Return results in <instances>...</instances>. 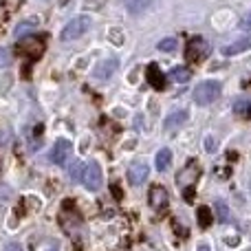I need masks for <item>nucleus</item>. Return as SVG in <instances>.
Segmentation results:
<instances>
[{"instance_id": "22", "label": "nucleus", "mask_w": 251, "mask_h": 251, "mask_svg": "<svg viewBox=\"0 0 251 251\" xmlns=\"http://www.w3.org/2000/svg\"><path fill=\"white\" fill-rule=\"evenodd\" d=\"M249 106H251V104H249L247 100H238V101L234 104V113H236V115H247Z\"/></svg>"}, {"instance_id": "31", "label": "nucleus", "mask_w": 251, "mask_h": 251, "mask_svg": "<svg viewBox=\"0 0 251 251\" xmlns=\"http://www.w3.org/2000/svg\"><path fill=\"white\" fill-rule=\"evenodd\" d=\"M199 251H212V247L207 243H203V245H199Z\"/></svg>"}, {"instance_id": "9", "label": "nucleus", "mask_w": 251, "mask_h": 251, "mask_svg": "<svg viewBox=\"0 0 251 251\" xmlns=\"http://www.w3.org/2000/svg\"><path fill=\"white\" fill-rule=\"evenodd\" d=\"M148 201H150V207L154 209V212H161V209H165V207H168V192H165V187H161V185L150 187Z\"/></svg>"}, {"instance_id": "35", "label": "nucleus", "mask_w": 251, "mask_h": 251, "mask_svg": "<svg viewBox=\"0 0 251 251\" xmlns=\"http://www.w3.org/2000/svg\"><path fill=\"white\" fill-rule=\"evenodd\" d=\"M62 2H66V0H62Z\"/></svg>"}, {"instance_id": "33", "label": "nucleus", "mask_w": 251, "mask_h": 251, "mask_svg": "<svg viewBox=\"0 0 251 251\" xmlns=\"http://www.w3.org/2000/svg\"><path fill=\"white\" fill-rule=\"evenodd\" d=\"M245 117H249V119H251V106H249V110H247V115H245Z\"/></svg>"}, {"instance_id": "14", "label": "nucleus", "mask_w": 251, "mask_h": 251, "mask_svg": "<svg viewBox=\"0 0 251 251\" xmlns=\"http://www.w3.org/2000/svg\"><path fill=\"white\" fill-rule=\"evenodd\" d=\"M170 163H172V150H170V148H161L154 156V168L159 170V172H165V170L170 168Z\"/></svg>"}, {"instance_id": "28", "label": "nucleus", "mask_w": 251, "mask_h": 251, "mask_svg": "<svg viewBox=\"0 0 251 251\" xmlns=\"http://www.w3.org/2000/svg\"><path fill=\"white\" fill-rule=\"evenodd\" d=\"M110 40H113V42H117V44H122V33H117V31H110Z\"/></svg>"}, {"instance_id": "3", "label": "nucleus", "mask_w": 251, "mask_h": 251, "mask_svg": "<svg viewBox=\"0 0 251 251\" xmlns=\"http://www.w3.org/2000/svg\"><path fill=\"white\" fill-rule=\"evenodd\" d=\"M101 181H104V174H101L100 163L97 161H88L86 168H84V176H82L84 187L91 192H97L101 187Z\"/></svg>"}, {"instance_id": "13", "label": "nucleus", "mask_w": 251, "mask_h": 251, "mask_svg": "<svg viewBox=\"0 0 251 251\" xmlns=\"http://www.w3.org/2000/svg\"><path fill=\"white\" fill-rule=\"evenodd\" d=\"M148 174H150V170H148L146 163H134V165H130V170H128V181L132 183V185H141L148 178Z\"/></svg>"}, {"instance_id": "34", "label": "nucleus", "mask_w": 251, "mask_h": 251, "mask_svg": "<svg viewBox=\"0 0 251 251\" xmlns=\"http://www.w3.org/2000/svg\"><path fill=\"white\" fill-rule=\"evenodd\" d=\"M245 251H251V249H245Z\"/></svg>"}, {"instance_id": "19", "label": "nucleus", "mask_w": 251, "mask_h": 251, "mask_svg": "<svg viewBox=\"0 0 251 251\" xmlns=\"http://www.w3.org/2000/svg\"><path fill=\"white\" fill-rule=\"evenodd\" d=\"M84 168H86L84 163H79V161H73V163H71V168H69V176L73 178V181H82Z\"/></svg>"}, {"instance_id": "30", "label": "nucleus", "mask_w": 251, "mask_h": 251, "mask_svg": "<svg viewBox=\"0 0 251 251\" xmlns=\"http://www.w3.org/2000/svg\"><path fill=\"white\" fill-rule=\"evenodd\" d=\"M4 251H25V249H22V247H20V245L11 243V245H7V249H4Z\"/></svg>"}, {"instance_id": "23", "label": "nucleus", "mask_w": 251, "mask_h": 251, "mask_svg": "<svg viewBox=\"0 0 251 251\" xmlns=\"http://www.w3.org/2000/svg\"><path fill=\"white\" fill-rule=\"evenodd\" d=\"M9 64H11V51L0 47V69H4V66H9Z\"/></svg>"}, {"instance_id": "8", "label": "nucleus", "mask_w": 251, "mask_h": 251, "mask_svg": "<svg viewBox=\"0 0 251 251\" xmlns=\"http://www.w3.org/2000/svg\"><path fill=\"white\" fill-rule=\"evenodd\" d=\"M199 176H201V170H199V165H196V161H190V163L176 174V183L181 187H194Z\"/></svg>"}, {"instance_id": "27", "label": "nucleus", "mask_w": 251, "mask_h": 251, "mask_svg": "<svg viewBox=\"0 0 251 251\" xmlns=\"http://www.w3.org/2000/svg\"><path fill=\"white\" fill-rule=\"evenodd\" d=\"M110 192H113V194H115V199H117V201L124 196V194H122V190H119V185H115V183H113V185H110Z\"/></svg>"}, {"instance_id": "5", "label": "nucleus", "mask_w": 251, "mask_h": 251, "mask_svg": "<svg viewBox=\"0 0 251 251\" xmlns=\"http://www.w3.org/2000/svg\"><path fill=\"white\" fill-rule=\"evenodd\" d=\"M18 51L25 57H29V60H38L44 53V40L38 38V35H26V38L18 44Z\"/></svg>"}, {"instance_id": "32", "label": "nucleus", "mask_w": 251, "mask_h": 251, "mask_svg": "<svg viewBox=\"0 0 251 251\" xmlns=\"http://www.w3.org/2000/svg\"><path fill=\"white\" fill-rule=\"evenodd\" d=\"M4 194H9V190H0V199H2Z\"/></svg>"}, {"instance_id": "10", "label": "nucleus", "mask_w": 251, "mask_h": 251, "mask_svg": "<svg viewBox=\"0 0 251 251\" xmlns=\"http://www.w3.org/2000/svg\"><path fill=\"white\" fill-rule=\"evenodd\" d=\"M187 119H190V113H187V110H172V113L165 117L163 130L165 132H172V130L181 128L183 124H187Z\"/></svg>"}, {"instance_id": "2", "label": "nucleus", "mask_w": 251, "mask_h": 251, "mask_svg": "<svg viewBox=\"0 0 251 251\" xmlns=\"http://www.w3.org/2000/svg\"><path fill=\"white\" fill-rule=\"evenodd\" d=\"M91 18L88 16H77V18H73V20L69 22V25L62 29V33H60V40H64V42H71V40H77V38H82L84 33H86L88 29H91Z\"/></svg>"}, {"instance_id": "20", "label": "nucleus", "mask_w": 251, "mask_h": 251, "mask_svg": "<svg viewBox=\"0 0 251 251\" xmlns=\"http://www.w3.org/2000/svg\"><path fill=\"white\" fill-rule=\"evenodd\" d=\"M156 47H159V51H163V53H174L178 47V42H176V38H165V40H161Z\"/></svg>"}, {"instance_id": "16", "label": "nucleus", "mask_w": 251, "mask_h": 251, "mask_svg": "<svg viewBox=\"0 0 251 251\" xmlns=\"http://www.w3.org/2000/svg\"><path fill=\"white\" fill-rule=\"evenodd\" d=\"M152 2L154 0H126V7H128L130 13H141L148 7H152Z\"/></svg>"}, {"instance_id": "12", "label": "nucleus", "mask_w": 251, "mask_h": 251, "mask_svg": "<svg viewBox=\"0 0 251 251\" xmlns=\"http://www.w3.org/2000/svg\"><path fill=\"white\" fill-rule=\"evenodd\" d=\"M146 79L150 82L152 88H156V91H163V88H165V75L161 73L159 64H148V69H146Z\"/></svg>"}, {"instance_id": "11", "label": "nucleus", "mask_w": 251, "mask_h": 251, "mask_svg": "<svg viewBox=\"0 0 251 251\" xmlns=\"http://www.w3.org/2000/svg\"><path fill=\"white\" fill-rule=\"evenodd\" d=\"M249 49H251V35H245V38H240V40H236V42H231V44H227V47H223L221 53H223L225 57H231V55H238V53L249 51Z\"/></svg>"}, {"instance_id": "18", "label": "nucleus", "mask_w": 251, "mask_h": 251, "mask_svg": "<svg viewBox=\"0 0 251 251\" xmlns=\"http://www.w3.org/2000/svg\"><path fill=\"white\" fill-rule=\"evenodd\" d=\"M214 209H216L218 223H229V207H227L223 201H216V203H214Z\"/></svg>"}, {"instance_id": "25", "label": "nucleus", "mask_w": 251, "mask_h": 251, "mask_svg": "<svg viewBox=\"0 0 251 251\" xmlns=\"http://www.w3.org/2000/svg\"><path fill=\"white\" fill-rule=\"evenodd\" d=\"M35 25V20H26V22H20V25H18V29H16V35H22L25 33V31H29L31 26Z\"/></svg>"}, {"instance_id": "6", "label": "nucleus", "mask_w": 251, "mask_h": 251, "mask_svg": "<svg viewBox=\"0 0 251 251\" xmlns=\"http://www.w3.org/2000/svg\"><path fill=\"white\" fill-rule=\"evenodd\" d=\"M71 152H73V146H71L69 139H57V141L53 143V148H51L49 159H51V163H55V165H64L66 161H69Z\"/></svg>"}, {"instance_id": "21", "label": "nucleus", "mask_w": 251, "mask_h": 251, "mask_svg": "<svg viewBox=\"0 0 251 251\" xmlns=\"http://www.w3.org/2000/svg\"><path fill=\"white\" fill-rule=\"evenodd\" d=\"M35 251H60V247H57V243L53 238H44L42 243H35Z\"/></svg>"}, {"instance_id": "7", "label": "nucleus", "mask_w": 251, "mask_h": 251, "mask_svg": "<svg viewBox=\"0 0 251 251\" xmlns=\"http://www.w3.org/2000/svg\"><path fill=\"white\" fill-rule=\"evenodd\" d=\"M119 69V60L117 57H108V60L100 62V64L95 66V71H93V79H97V82H106V79H110L115 73H117Z\"/></svg>"}, {"instance_id": "29", "label": "nucleus", "mask_w": 251, "mask_h": 251, "mask_svg": "<svg viewBox=\"0 0 251 251\" xmlns=\"http://www.w3.org/2000/svg\"><path fill=\"white\" fill-rule=\"evenodd\" d=\"M227 245H229V247H236V245H238V236H227Z\"/></svg>"}, {"instance_id": "26", "label": "nucleus", "mask_w": 251, "mask_h": 251, "mask_svg": "<svg viewBox=\"0 0 251 251\" xmlns=\"http://www.w3.org/2000/svg\"><path fill=\"white\" fill-rule=\"evenodd\" d=\"M240 29H251V13H247V16L240 20Z\"/></svg>"}, {"instance_id": "4", "label": "nucleus", "mask_w": 251, "mask_h": 251, "mask_svg": "<svg viewBox=\"0 0 251 251\" xmlns=\"http://www.w3.org/2000/svg\"><path fill=\"white\" fill-rule=\"evenodd\" d=\"M209 55V44L205 42L203 38H192L190 42H187V49H185V57L190 64H196V62H203L205 57Z\"/></svg>"}, {"instance_id": "24", "label": "nucleus", "mask_w": 251, "mask_h": 251, "mask_svg": "<svg viewBox=\"0 0 251 251\" xmlns=\"http://www.w3.org/2000/svg\"><path fill=\"white\" fill-rule=\"evenodd\" d=\"M216 146H218L216 137H212V134H207V139H205V150H207V152H216Z\"/></svg>"}, {"instance_id": "1", "label": "nucleus", "mask_w": 251, "mask_h": 251, "mask_svg": "<svg viewBox=\"0 0 251 251\" xmlns=\"http://www.w3.org/2000/svg\"><path fill=\"white\" fill-rule=\"evenodd\" d=\"M221 82H214V79H207V82H201L199 86L194 88V101L199 106H209L221 97Z\"/></svg>"}, {"instance_id": "15", "label": "nucleus", "mask_w": 251, "mask_h": 251, "mask_svg": "<svg viewBox=\"0 0 251 251\" xmlns=\"http://www.w3.org/2000/svg\"><path fill=\"white\" fill-rule=\"evenodd\" d=\"M170 77L178 84H185V82H190L192 71H190V66H174V69L170 71Z\"/></svg>"}, {"instance_id": "17", "label": "nucleus", "mask_w": 251, "mask_h": 251, "mask_svg": "<svg viewBox=\"0 0 251 251\" xmlns=\"http://www.w3.org/2000/svg\"><path fill=\"white\" fill-rule=\"evenodd\" d=\"M196 218H199V225H201V229H207L209 225H212V212H209L207 207H199L196 209Z\"/></svg>"}]
</instances>
